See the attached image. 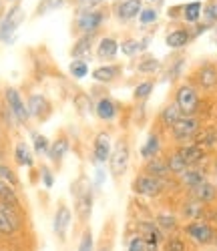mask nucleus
Wrapping results in <instances>:
<instances>
[{
  "instance_id": "obj_1",
  "label": "nucleus",
  "mask_w": 217,
  "mask_h": 251,
  "mask_svg": "<svg viewBox=\"0 0 217 251\" xmlns=\"http://www.w3.org/2000/svg\"><path fill=\"white\" fill-rule=\"evenodd\" d=\"M23 225H25V221H23V211H20V207L0 201V233L4 237L14 235L23 229Z\"/></svg>"
},
{
  "instance_id": "obj_2",
  "label": "nucleus",
  "mask_w": 217,
  "mask_h": 251,
  "mask_svg": "<svg viewBox=\"0 0 217 251\" xmlns=\"http://www.w3.org/2000/svg\"><path fill=\"white\" fill-rule=\"evenodd\" d=\"M103 23H105V12L101 8H89V10H79L75 26L81 34H97Z\"/></svg>"
},
{
  "instance_id": "obj_3",
  "label": "nucleus",
  "mask_w": 217,
  "mask_h": 251,
  "mask_svg": "<svg viewBox=\"0 0 217 251\" xmlns=\"http://www.w3.org/2000/svg\"><path fill=\"white\" fill-rule=\"evenodd\" d=\"M129 159H131V149L125 139H119L117 145L111 151V159H108V167H111L113 177H121L129 169Z\"/></svg>"
},
{
  "instance_id": "obj_4",
  "label": "nucleus",
  "mask_w": 217,
  "mask_h": 251,
  "mask_svg": "<svg viewBox=\"0 0 217 251\" xmlns=\"http://www.w3.org/2000/svg\"><path fill=\"white\" fill-rule=\"evenodd\" d=\"M185 235L197 245H209L215 241V235L217 231L209 225V223H203V221H191L185 225Z\"/></svg>"
},
{
  "instance_id": "obj_5",
  "label": "nucleus",
  "mask_w": 217,
  "mask_h": 251,
  "mask_svg": "<svg viewBox=\"0 0 217 251\" xmlns=\"http://www.w3.org/2000/svg\"><path fill=\"white\" fill-rule=\"evenodd\" d=\"M165 179H157V177H151V175H139L135 177L133 181V191L137 195H143V197H157L163 193L165 189Z\"/></svg>"
},
{
  "instance_id": "obj_6",
  "label": "nucleus",
  "mask_w": 217,
  "mask_h": 251,
  "mask_svg": "<svg viewBox=\"0 0 217 251\" xmlns=\"http://www.w3.org/2000/svg\"><path fill=\"white\" fill-rule=\"evenodd\" d=\"M175 102H177V107L181 109L183 117H193L195 113H197V107H199V95L191 85H181L177 89Z\"/></svg>"
},
{
  "instance_id": "obj_7",
  "label": "nucleus",
  "mask_w": 217,
  "mask_h": 251,
  "mask_svg": "<svg viewBox=\"0 0 217 251\" xmlns=\"http://www.w3.org/2000/svg\"><path fill=\"white\" fill-rule=\"evenodd\" d=\"M4 102H6V109L14 115V119L18 123H27L30 119L28 115V107H27V102L23 100V97H20V93L12 87H8L4 91Z\"/></svg>"
},
{
  "instance_id": "obj_8",
  "label": "nucleus",
  "mask_w": 217,
  "mask_h": 251,
  "mask_svg": "<svg viewBox=\"0 0 217 251\" xmlns=\"http://www.w3.org/2000/svg\"><path fill=\"white\" fill-rule=\"evenodd\" d=\"M199 127H201V123L197 117H181L171 127V133L177 141H191L199 135Z\"/></svg>"
},
{
  "instance_id": "obj_9",
  "label": "nucleus",
  "mask_w": 217,
  "mask_h": 251,
  "mask_svg": "<svg viewBox=\"0 0 217 251\" xmlns=\"http://www.w3.org/2000/svg\"><path fill=\"white\" fill-rule=\"evenodd\" d=\"M75 199H77V215L82 223H86L93 213V189L86 181H84L82 189H79V191L75 189Z\"/></svg>"
},
{
  "instance_id": "obj_10",
  "label": "nucleus",
  "mask_w": 217,
  "mask_h": 251,
  "mask_svg": "<svg viewBox=\"0 0 217 251\" xmlns=\"http://www.w3.org/2000/svg\"><path fill=\"white\" fill-rule=\"evenodd\" d=\"M111 135L101 131L97 133L95 137V143H93V161L95 163H108V159H111Z\"/></svg>"
},
{
  "instance_id": "obj_11",
  "label": "nucleus",
  "mask_w": 217,
  "mask_h": 251,
  "mask_svg": "<svg viewBox=\"0 0 217 251\" xmlns=\"http://www.w3.org/2000/svg\"><path fill=\"white\" fill-rule=\"evenodd\" d=\"M20 20H23V8H20L18 4H14L6 14L4 18L0 20V38L2 40H8L10 34L16 30V26L20 25Z\"/></svg>"
},
{
  "instance_id": "obj_12",
  "label": "nucleus",
  "mask_w": 217,
  "mask_h": 251,
  "mask_svg": "<svg viewBox=\"0 0 217 251\" xmlns=\"http://www.w3.org/2000/svg\"><path fill=\"white\" fill-rule=\"evenodd\" d=\"M27 107H28V115L32 119H47L51 115V102L45 95H30L27 100Z\"/></svg>"
},
{
  "instance_id": "obj_13",
  "label": "nucleus",
  "mask_w": 217,
  "mask_h": 251,
  "mask_svg": "<svg viewBox=\"0 0 217 251\" xmlns=\"http://www.w3.org/2000/svg\"><path fill=\"white\" fill-rule=\"evenodd\" d=\"M71 221H73V215H71V209L67 205H60L56 209V213H54V233L58 239H67V231H69V227H71Z\"/></svg>"
},
{
  "instance_id": "obj_14",
  "label": "nucleus",
  "mask_w": 217,
  "mask_h": 251,
  "mask_svg": "<svg viewBox=\"0 0 217 251\" xmlns=\"http://www.w3.org/2000/svg\"><path fill=\"white\" fill-rule=\"evenodd\" d=\"M139 231H141V237L147 241V243H163L165 241V233L159 229V225L155 221H139Z\"/></svg>"
},
{
  "instance_id": "obj_15",
  "label": "nucleus",
  "mask_w": 217,
  "mask_h": 251,
  "mask_svg": "<svg viewBox=\"0 0 217 251\" xmlns=\"http://www.w3.org/2000/svg\"><path fill=\"white\" fill-rule=\"evenodd\" d=\"M177 153L185 159V163H187L189 167H197V165L205 159V149L201 147V145H197V143L183 145V147H179Z\"/></svg>"
},
{
  "instance_id": "obj_16",
  "label": "nucleus",
  "mask_w": 217,
  "mask_h": 251,
  "mask_svg": "<svg viewBox=\"0 0 217 251\" xmlns=\"http://www.w3.org/2000/svg\"><path fill=\"white\" fill-rule=\"evenodd\" d=\"M143 10V2L141 0H123V2L117 6V16L119 20L127 23V20H133L141 14Z\"/></svg>"
},
{
  "instance_id": "obj_17",
  "label": "nucleus",
  "mask_w": 217,
  "mask_h": 251,
  "mask_svg": "<svg viewBox=\"0 0 217 251\" xmlns=\"http://www.w3.org/2000/svg\"><path fill=\"white\" fill-rule=\"evenodd\" d=\"M95 113L101 121H115L117 113H119V107H117V102L113 99H108V97H103L97 104H95Z\"/></svg>"
},
{
  "instance_id": "obj_18",
  "label": "nucleus",
  "mask_w": 217,
  "mask_h": 251,
  "mask_svg": "<svg viewBox=\"0 0 217 251\" xmlns=\"http://www.w3.org/2000/svg\"><path fill=\"white\" fill-rule=\"evenodd\" d=\"M119 52V43H117V38L113 36H105L99 40V45H97V56L101 60H113Z\"/></svg>"
},
{
  "instance_id": "obj_19",
  "label": "nucleus",
  "mask_w": 217,
  "mask_h": 251,
  "mask_svg": "<svg viewBox=\"0 0 217 251\" xmlns=\"http://www.w3.org/2000/svg\"><path fill=\"white\" fill-rule=\"evenodd\" d=\"M215 197H217V189H215V185H211L209 181H203L201 185H197V187H193L191 189V199L199 201L203 205L211 203Z\"/></svg>"
},
{
  "instance_id": "obj_20",
  "label": "nucleus",
  "mask_w": 217,
  "mask_h": 251,
  "mask_svg": "<svg viewBox=\"0 0 217 251\" xmlns=\"http://www.w3.org/2000/svg\"><path fill=\"white\" fill-rule=\"evenodd\" d=\"M145 173L151 175V177H157V179H167V177L171 175L169 165H167V159H161V157L149 159V161H147V167H145Z\"/></svg>"
},
{
  "instance_id": "obj_21",
  "label": "nucleus",
  "mask_w": 217,
  "mask_h": 251,
  "mask_svg": "<svg viewBox=\"0 0 217 251\" xmlns=\"http://www.w3.org/2000/svg\"><path fill=\"white\" fill-rule=\"evenodd\" d=\"M0 201L20 207L23 201H20V195H18V187H14L12 183H8L4 179H0Z\"/></svg>"
},
{
  "instance_id": "obj_22",
  "label": "nucleus",
  "mask_w": 217,
  "mask_h": 251,
  "mask_svg": "<svg viewBox=\"0 0 217 251\" xmlns=\"http://www.w3.org/2000/svg\"><path fill=\"white\" fill-rule=\"evenodd\" d=\"M119 75H121V67L119 65H105V67H97L93 71V80H97V82H113Z\"/></svg>"
},
{
  "instance_id": "obj_23",
  "label": "nucleus",
  "mask_w": 217,
  "mask_h": 251,
  "mask_svg": "<svg viewBox=\"0 0 217 251\" xmlns=\"http://www.w3.org/2000/svg\"><path fill=\"white\" fill-rule=\"evenodd\" d=\"M189 40H191V32L185 30V28H177V30L167 34L165 43H167L169 49H183V47L189 45Z\"/></svg>"
},
{
  "instance_id": "obj_24",
  "label": "nucleus",
  "mask_w": 217,
  "mask_h": 251,
  "mask_svg": "<svg viewBox=\"0 0 217 251\" xmlns=\"http://www.w3.org/2000/svg\"><path fill=\"white\" fill-rule=\"evenodd\" d=\"M179 179H181V183H183L185 187H189V189H193V187H197V185H201L203 181H207L203 169H199V167H189L185 173L179 175Z\"/></svg>"
},
{
  "instance_id": "obj_25",
  "label": "nucleus",
  "mask_w": 217,
  "mask_h": 251,
  "mask_svg": "<svg viewBox=\"0 0 217 251\" xmlns=\"http://www.w3.org/2000/svg\"><path fill=\"white\" fill-rule=\"evenodd\" d=\"M69 147H71V143H69V139H67V137H60V139H56V141L51 145L49 159H51L53 163L60 165V161L64 159V155L69 153Z\"/></svg>"
},
{
  "instance_id": "obj_26",
  "label": "nucleus",
  "mask_w": 217,
  "mask_h": 251,
  "mask_svg": "<svg viewBox=\"0 0 217 251\" xmlns=\"http://www.w3.org/2000/svg\"><path fill=\"white\" fill-rule=\"evenodd\" d=\"M14 159H16L18 165H23V167H32L34 165L32 151H30V147H28L25 141H18L16 143V147H14Z\"/></svg>"
},
{
  "instance_id": "obj_27",
  "label": "nucleus",
  "mask_w": 217,
  "mask_h": 251,
  "mask_svg": "<svg viewBox=\"0 0 217 251\" xmlns=\"http://www.w3.org/2000/svg\"><path fill=\"white\" fill-rule=\"evenodd\" d=\"M197 80L203 89H213L217 85V69L213 65H203L197 73Z\"/></svg>"
},
{
  "instance_id": "obj_28",
  "label": "nucleus",
  "mask_w": 217,
  "mask_h": 251,
  "mask_svg": "<svg viewBox=\"0 0 217 251\" xmlns=\"http://www.w3.org/2000/svg\"><path fill=\"white\" fill-rule=\"evenodd\" d=\"M183 217H187L189 221H199V219H203V217H205V205L199 203V201H195V199L187 201V203L183 205Z\"/></svg>"
},
{
  "instance_id": "obj_29",
  "label": "nucleus",
  "mask_w": 217,
  "mask_h": 251,
  "mask_svg": "<svg viewBox=\"0 0 217 251\" xmlns=\"http://www.w3.org/2000/svg\"><path fill=\"white\" fill-rule=\"evenodd\" d=\"M93 43H95V34H82L77 43L73 45L71 49V56L73 58H81L82 54H86L91 49H93Z\"/></svg>"
},
{
  "instance_id": "obj_30",
  "label": "nucleus",
  "mask_w": 217,
  "mask_h": 251,
  "mask_svg": "<svg viewBox=\"0 0 217 251\" xmlns=\"http://www.w3.org/2000/svg\"><path fill=\"white\" fill-rule=\"evenodd\" d=\"M183 117V113H181V109L177 107V102H171V104H167V107L161 111V123L165 125L167 129H171L173 125H175L179 119Z\"/></svg>"
},
{
  "instance_id": "obj_31",
  "label": "nucleus",
  "mask_w": 217,
  "mask_h": 251,
  "mask_svg": "<svg viewBox=\"0 0 217 251\" xmlns=\"http://www.w3.org/2000/svg\"><path fill=\"white\" fill-rule=\"evenodd\" d=\"M159 149H161V141H159V135H149L147 143L143 145V149H141V157L143 159H155L159 155Z\"/></svg>"
},
{
  "instance_id": "obj_32",
  "label": "nucleus",
  "mask_w": 217,
  "mask_h": 251,
  "mask_svg": "<svg viewBox=\"0 0 217 251\" xmlns=\"http://www.w3.org/2000/svg\"><path fill=\"white\" fill-rule=\"evenodd\" d=\"M201 16H203V4L199 2V0H195V2H189V4L183 6V18L187 20V23L195 25Z\"/></svg>"
},
{
  "instance_id": "obj_33",
  "label": "nucleus",
  "mask_w": 217,
  "mask_h": 251,
  "mask_svg": "<svg viewBox=\"0 0 217 251\" xmlns=\"http://www.w3.org/2000/svg\"><path fill=\"white\" fill-rule=\"evenodd\" d=\"M167 165H169V171H171V175H181V173H185L187 169H189V165L185 163V159L175 151V153H171L169 157H167Z\"/></svg>"
},
{
  "instance_id": "obj_34",
  "label": "nucleus",
  "mask_w": 217,
  "mask_h": 251,
  "mask_svg": "<svg viewBox=\"0 0 217 251\" xmlns=\"http://www.w3.org/2000/svg\"><path fill=\"white\" fill-rule=\"evenodd\" d=\"M155 223L159 225V229L165 233V231H175L177 229V217L175 215H171V213H159L157 215V219H155Z\"/></svg>"
},
{
  "instance_id": "obj_35",
  "label": "nucleus",
  "mask_w": 217,
  "mask_h": 251,
  "mask_svg": "<svg viewBox=\"0 0 217 251\" xmlns=\"http://www.w3.org/2000/svg\"><path fill=\"white\" fill-rule=\"evenodd\" d=\"M69 73H71V76L81 80V78H84L86 75H89V65H86L82 58H75L71 62V67H69Z\"/></svg>"
},
{
  "instance_id": "obj_36",
  "label": "nucleus",
  "mask_w": 217,
  "mask_h": 251,
  "mask_svg": "<svg viewBox=\"0 0 217 251\" xmlns=\"http://www.w3.org/2000/svg\"><path fill=\"white\" fill-rule=\"evenodd\" d=\"M119 50L125 54V56H135L139 50H141V43L139 40H133V38H127L119 45Z\"/></svg>"
},
{
  "instance_id": "obj_37",
  "label": "nucleus",
  "mask_w": 217,
  "mask_h": 251,
  "mask_svg": "<svg viewBox=\"0 0 217 251\" xmlns=\"http://www.w3.org/2000/svg\"><path fill=\"white\" fill-rule=\"evenodd\" d=\"M163 251H187V245H185L183 237L173 235V237H167L163 241Z\"/></svg>"
},
{
  "instance_id": "obj_38",
  "label": "nucleus",
  "mask_w": 217,
  "mask_h": 251,
  "mask_svg": "<svg viewBox=\"0 0 217 251\" xmlns=\"http://www.w3.org/2000/svg\"><path fill=\"white\" fill-rule=\"evenodd\" d=\"M49 151H51V143H49V139H47L45 135L34 133V153L40 155V157H45V155H49Z\"/></svg>"
},
{
  "instance_id": "obj_39",
  "label": "nucleus",
  "mask_w": 217,
  "mask_h": 251,
  "mask_svg": "<svg viewBox=\"0 0 217 251\" xmlns=\"http://www.w3.org/2000/svg\"><path fill=\"white\" fill-rule=\"evenodd\" d=\"M77 251H95V239H93V231H91V229H84V231H82Z\"/></svg>"
},
{
  "instance_id": "obj_40",
  "label": "nucleus",
  "mask_w": 217,
  "mask_h": 251,
  "mask_svg": "<svg viewBox=\"0 0 217 251\" xmlns=\"http://www.w3.org/2000/svg\"><path fill=\"white\" fill-rule=\"evenodd\" d=\"M197 141V145H201L203 149H209V147H215L217 145V131H205L203 135H199V137H195Z\"/></svg>"
},
{
  "instance_id": "obj_41",
  "label": "nucleus",
  "mask_w": 217,
  "mask_h": 251,
  "mask_svg": "<svg viewBox=\"0 0 217 251\" xmlns=\"http://www.w3.org/2000/svg\"><path fill=\"white\" fill-rule=\"evenodd\" d=\"M153 80H145V82H141V85H137L135 87V91H133V97L137 99V100H145L149 95H151V91H153Z\"/></svg>"
},
{
  "instance_id": "obj_42",
  "label": "nucleus",
  "mask_w": 217,
  "mask_h": 251,
  "mask_svg": "<svg viewBox=\"0 0 217 251\" xmlns=\"http://www.w3.org/2000/svg\"><path fill=\"white\" fill-rule=\"evenodd\" d=\"M157 18H159V12H157L155 8H143L141 14H139V23H141L143 26H147V25L157 23Z\"/></svg>"
},
{
  "instance_id": "obj_43",
  "label": "nucleus",
  "mask_w": 217,
  "mask_h": 251,
  "mask_svg": "<svg viewBox=\"0 0 217 251\" xmlns=\"http://www.w3.org/2000/svg\"><path fill=\"white\" fill-rule=\"evenodd\" d=\"M64 4V0H42L36 8V14H47L49 10H56Z\"/></svg>"
},
{
  "instance_id": "obj_44",
  "label": "nucleus",
  "mask_w": 217,
  "mask_h": 251,
  "mask_svg": "<svg viewBox=\"0 0 217 251\" xmlns=\"http://www.w3.org/2000/svg\"><path fill=\"white\" fill-rule=\"evenodd\" d=\"M0 179H4V181H8V183H12L14 187H18V177H16V173L10 169V167H6L4 163H0Z\"/></svg>"
},
{
  "instance_id": "obj_45",
  "label": "nucleus",
  "mask_w": 217,
  "mask_h": 251,
  "mask_svg": "<svg viewBox=\"0 0 217 251\" xmlns=\"http://www.w3.org/2000/svg\"><path fill=\"white\" fill-rule=\"evenodd\" d=\"M157 69H159V60L153 58V56H149V58H145V60L139 62V71L141 73H155Z\"/></svg>"
},
{
  "instance_id": "obj_46",
  "label": "nucleus",
  "mask_w": 217,
  "mask_h": 251,
  "mask_svg": "<svg viewBox=\"0 0 217 251\" xmlns=\"http://www.w3.org/2000/svg\"><path fill=\"white\" fill-rule=\"evenodd\" d=\"M203 16H205V23H207V25L217 23V0H213V2H209V4L205 6Z\"/></svg>"
},
{
  "instance_id": "obj_47",
  "label": "nucleus",
  "mask_w": 217,
  "mask_h": 251,
  "mask_svg": "<svg viewBox=\"0 0 217 251\" xmlns=\"http://www.w3.org/2000/svg\"><path fill=\"white\" fill-rule=\"evenodd\" d=\"M127 251H147V241L141 235H135L131 241H129V249Z\"/></svg>"
},
{
  "instance_id": "obj_48",
  "label": "nucleus",
  "mask_w": 217,
  "mask_h": 251,
  "mask_svg": "<svg viewBox=\"0 0 217 251\" xmlns=\"http://www.w3.org/2000/svg\"><path fill=\"white\" fill-rule=\"evenodd\" d=\"M40 179H42V183H45L47 189H51V187L54 185V177H53L51 169H47V167H42L40 169Z\"/></svg>"
},
{
  "instance_id": "obj_49",
  "label": "nucleus",
  "mask_w": 217,
  "mask_h": 251,
  "mask_svg": "<svg viewBox=\"0 0 217 251\" xmlns=\"http://www.w3.org/2000/svg\"><path fill=\"white\" fill-rule=\"evenodd\" d=\"M105 0H81L79 2V10H89V8H97L99 4H103Z\"/></svg>"
},
{
  "instance_id": "obj_50",
  "label": "nucleus",
  "mask_w": 217,
  "mask_h": 251,
  "mask_svg": "<svg viewBox=\"0 0 217 251\" xmlns=\"http://www.w3.org/2000/svg\"><path fill=\"white\" fill-rule=\"evenodd\" d=\"M101 251H107V245H105V247H101Z\"/></svg>"
},
{
  "instance_id": "obj_51",
  "label": "nucleus",
  "mask_w": 217,
  "mask_h": 251,
  "mask_svg": "<svg viewBox=\"0 0 217 251\" xmlns=\"http://www.w3.org/2000/svg\"><path fill=\"white\" fill-rule=\"evenodd\" d=\"M8 2H18V0H8Z\"/></svg>"
},
{
  "instance_id": "obj_52",
  "label": "nucleus",
  "mask_w": 217,
  "mask_h": 251,
  "mask_svg": "<svg viewBox=\"0 0 217 251\" xmlns=\"http://www.w3.org/2000/svg\"><path fill=\"white\" fill-rule=\"evenodd\" d=\"M213 243H215V245H217V235H215V241H213Z\"/></svg>"
},
{
  "instance_id": "obj_53",
  "label": "nucleus",
  "mask_w": 217,
  "mask_h": 251,
  "mask_svg": "<svg viewBox=\"0 0 217 251\" xmlns=\"http://www.w3.org/2000/svg\"><path fill=\"white\" fill-rule=\"evenodd\" d=\"M0 251H8V249H2V247H0Z\"/></svg>"
},
{
  "instance_id": "obj_54",
  "label": "nucleus",
  "mask_w": 217,
  "mask_h": 251,
  "mask_svg": "<svg viewBox=\"0 0 217 251\" xmlns=\"http://www.w3.org/2000/svg\"><path fill=\"white\" fill-rule=\"evenodd\" d=\"M2 237H4V235H2V233H0V239H2Z\"/></svg>"
},
{
  "instance_id": "obj_55",
  "label": "nucleus",
  "mask_w": 217,
  "mask_h": 251,
  "mask_svg": "<svg viewBox=\"0 0 217 251\" xmlns=\"http://www.w3.org/2000/svg\"><path fill=\"white\" fill-rule=\"evenodd\" d=\"M151 2H157V0H151Z\"/></svg>"
},
{
  "instance_id": "obj_56",
  "label": "nucleus",
  "mask_w": 217,
  "mask_h": 251,
  "mask_svg": "<svg viewBox=\"0 0 217 251\" xmlns=\"http://www.w3.org/2000/svg\"><path fill=\"white\" fill-rule=\"evenodd\" d=\"M77 2H81V0H77Z\"/></svg>"
}]
</instances>
